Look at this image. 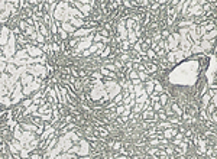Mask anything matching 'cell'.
Segmentation results:
<instances>
[{
  "label": "cell",
  "mask_w": 217,
  "mask_h": 159,
  "mask_svg": "<svg viewBox=\"0 0 217 159\" xmlns=\"http://www.w3.org/2000/svg\"><path fill=\"white\" fill-rule=\"evenodd\" d=\"M216 35H217V32L216 30H210V33H205V35L203 36V39L207 42L208 39H211V38H216Z\"/></svg>",
  "instance_id": "6da1fadb"
},
{
  "label": "cell",
  "mask_w": 217,
  "mask_h": 159,
  "mask_svg": "<svg viewBox=\"0 0 217 159\" xmlns=\"http://www.w3.org/2000/svg\"><path fill=\"white\" fill-rule=\"evenodd\" d=\"M153 71H156V65H153V64H148L146 67H145V72H153Z\"/></svg>",
  "instance_id": "7a4b0ae2"
},
{
  "label": "cell",
  "mask_w": 217,
  "mask_h": 159,
  "mask_svg": "<svg viewBox=\"0 0 217 159\" xmlns=\"http://www.w3.org/2000/svg\"><path fill=\"white\" fill-rule=\"evenodd\" d=\"M174 134H177V130H172V129H168L164 132V136H166V138H172Z\"/></svg>",
  "instance_id": "3957f363"
},
{
  "label": "cell",
  "mask_w": 217,
  "mask_h": 159,
  "mask_svg": "<svg viewBox=\"0 0 217 159\" xmlns=\"http://www.w3.org/2000/svg\"><path fill=\"white\" fill-rule=\"evenodd\" d=\"M172 110L175 111V114H177V116H179V117H181L182 114H184V113H182V110H181V109H179L177 104H172Z\"/></svg>",
  "instance_id": "277c9868"
},
{
  "label": "cell",
  "mask_w": 217,
  "mask_h": 159,
  "mask_svg": "<svg viewBox=\"0 0 217 159\" xmlns=\"http://www.w3.org/2000/svg\"><path fill=\"white\" fill-rule=\"evenodd\" d=\"M159 101H161V104H162V106H166V103H168V96H166V94L159 96Z\"/></svg>",
  "instance_id": "5b68a950"
},
{
  "label": "cell",
  "mask_w": 217,
  "mask_h": 159,
  "mask_svg": "<svg viewBox=\"0 0 217 159\" xmlns=\"http://www.w3.org/2000/svg\"><path fill=\"white\" fill-rule=\"evenodd\" d=\"M138 75H139V78H140V80H143V81H146V80L149 78V74H148V72H139Z\"/></svg>",
  "instance_id": "8992f818"
},
{
  "label": "cell",
  "mask_w": 217,
  "mask_h": 159,
  "mask_svg": "<svg viewBox=\"0 0 217 159\" xmlns=\"http://www.w3.org/2000/svg\"><path fill=\"white\" fill-rule=\"evenodd\" d=\"M148 56H149V58H156V54H155V51H152V49H148Z\"/></svg>",
  "instance_id": "52a82bcc"
},
{
  "label": "cell",
  "mask_w": 217,
  "mask_h": 159,
  "mask_svg": "<svg viewBox=\"0 0 217 159\" xmlns=\"http://www.w3.org/2000/svg\"><path fill=\"white\" fill-rule=\"evenodd\" d=\"M161 106H162V104L159 103V101H158V103H153V109H155V110H158V111L161 110Z\"/></svg>",
  "instance_id": "ba28073f"
},
{
  "label": "cell",
  "mask_w": 217,
  "mask_h": 159,
  "mask_svg": "<svg viewBox=\"0 0 217 159\" xmlns=\"http://www.w3.org/2000/svg\"><path fill=\"white\" fill-rule=\"evenodd\" d=\"M122 98H123V96H117V97H116V100H115V103H120V101H122Z\"/></svg>",
  "instance_id": "9c48e42d"
},
{
  "label": "cell",
  "mask_w": 217,
  "mask_h": 159,
  "mask_svg": "<svg viewBox=\"0 0 217 159\" xmlns=\"http://www.w3.org/2000/svg\"><path fill=\"white\" fill-rule=\"evenodd\" d=\"M100 33H101V35H104V36H107V35H109V32H107V30H104V29H101V30H100Z\"/></svg>",
  "instance_id": "30bf717a"
},
{
  "label": "cell",
  "mask_w": 217,
  "mask_h": 159,
  "mask_svg": "<svg viewBox=\"0 0 217 159\" xmlns=\"http://www.w3.org/2000/svg\"><path fill=\"white\" fill-rule=\"evenodd\" d=\"M162 36H164V38H168V36H169V33H168L166 30H164V32H162Z\"/></svg>",
  "instance_id": "8fae6325"
},
{
  "label": "cell",
  "mask_w": 217,
  "mask_h": 159,
  "mask_svg": "<svg viewBox=\"0 0 217 159\" xmlns=\"http://www.w3.org/2000/svg\"><path fill=\"white\" fill-rule=\"evenodd\" d=\"M113 146H115V149H120V147H122V145H120V143H115Z\"/></svg>",
  "instance_id": "7c38bea8"
},
{
  "label": "cell",
  "mask_w": 217,
  "mask_h": 159,
  "mask_svg": "<svg viewBox=\"0 0 217 159\" xmlns=\"http://www.w3.org/2000/svg\"><path fill=\"white\" fill-rule=\"evenodd\" d=\"M32 159H41V155H32Z\"/></svg>",
  "instance_id": "4fadbf2b"
},
{
  "label": "cell",
  "mask_w": 217,
  "mask_h": 159,
  "mask_svg": "<svg viewBox=\"0 0 217 159\" xmlns=\"http://www.w3.org/2000/svg\"><path fill=\"white\" fill-rule=\"evenodd\" d=\"M109 67V70H116V67L115 65H107Z\"/></svg>",
  "instance_id": "5bb4252c"
},
{
  "label": "cell",
  "mask_w": 217,
  "mask_h": 159,
  "mask_svg": "<svg viewBox=\"0 0 217 159\" xmlns=\"http://www.w3.org/2000/svg\"><path fill=\"white\" fill-rule=\"evenodd\" d=\"M116 159H126V156H117Z\"/></svg>",
  "instance_id": "9a60e30c"
}]
</instances>
